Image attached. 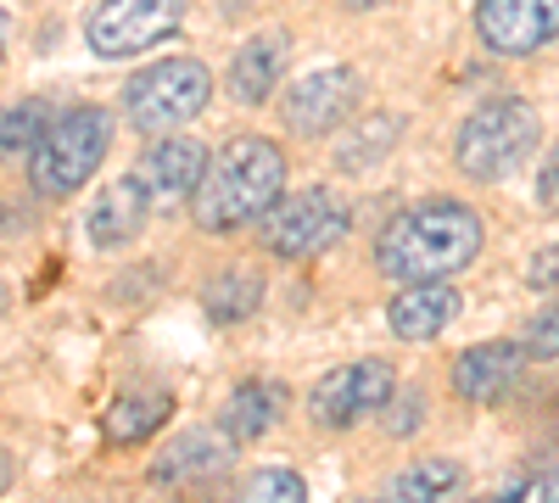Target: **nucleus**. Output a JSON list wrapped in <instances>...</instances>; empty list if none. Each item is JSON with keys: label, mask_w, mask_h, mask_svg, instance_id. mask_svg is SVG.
<instances>
[{"label": "nucleus", "mask_w": 559, "mask_h": 503, "mask_svg": "<svg viewBox=\"0 0 559 503\" xmlns=\"http://www.w3.org/2000/svg\"><path fill=\"white\" fill-rule=\"evenodd\" d=\"M386 408H392V420H386V431L392 436H414L419 431V397H386Z\"/></svg>", "instance_id": "24"}, {"label": "nucleus", "mask_w": 559, "mask_h": 503, "mask_svg": "<svg viewBox=\"0 0 559 503\" xmlns=\"http://www.w3.org/2000/svg\"><path fill=\"white\" fill-rule=\"evenodd\" d=\"M241 503H308V481L297 470H286V465H269V470L247 476Z\"/></svg>", "instance_id": "23"}, {"label": "nucleus", "mask_w": 559, "mask_h": 503, "mask_svg": "<svg viewBox=\"0 0 559 503\" xmlns=\"http://www.w3.org/2000/svg\"><path fill=\"white\" fill-rule=\"evenodd\" d=\"M481 218L464 207V202H419V207H403L381 241H376V268L397 286H419V280H453L459 268H471L481 258Z\"/></svg>", "instance_id": "1"}, {"label": "nucleus", "mask_w": 559, "mask_h": 503, "mask_svg": "<svg viewBox=\"0 0 559 503\" xmlns=\"http://www.w3.org/2000/svg\"><path fill=\"white\" fill-rule=\"evenodd\" d=\"M179 23H185V0H102L84 17V39L96 57L118 62V57L163 45L168 34H179Z\"/></svg>", "instance_id": "7"}, {"label": "nucleus", "mask_w": 559, "mask_h": 503, "mask_svg": "<svg viewBox=\"0 0 559 503\" xmlns=\"http://www.w3.org/2000/svg\"><path fill=\"white\" fill-rule=\"evenodd\" d=\"M0 51H7V28H0Z\"/></svg>", "instance_id": "30"}, {"label": "nucleus", "mask_w": 559, "mask_h": 503, "mask_svg": "<svg viewBox=\"0 0 559 503\" xmlns=\"http://www.w3.org/2000/svg\"><path fill=\"white\" fill-rule=\"evenodd\" d=\"M213 101V73L197 62V57H168V62H152L140 68L129 84H123V112L140 134H179L191 118H202Z\"/></svg>", "instance_id": "5"}, {"label": "nucleus", "mask_w": 559, "mask_h": 503, "mask_svg": "<svg viewBox=\"0 0 559 503\" xmlns=\"http://www.w3.org/2000/svg\"><path fill=\"white\" fill-rule=\"evenodd\" d=\"M280 420H286V386H274V381H241L236 392H229V403H224L218 431L241 447V442L269 436Z\"/></svg>", "instance_id": "16"}, {"label": "nucleus", "mask_w": 559, "mask_h": 503, "mask_svg": "<svg viewBox=\"0 0 559 503\" xmlns=\"http://www.w3.org/2000/svg\"><path fill=\"white\" fill-rule=\"evenodd\" d=\"M532 352L554 358V313H543V325H532Z\"/></svg>", "instance_id": "25"}, {"label": "nucleus", "mask_w": 559, "mask_h": 503, "mask_svg": "<svg viewBox=\"0 0 559 503\" xmlns=\"http://www.w3.org/2000/svg\"><path fill=\"white\" fill-rule=\"evenodd\" d=\"M45 123H51V107L45 101H12L7 112H0V163L28 157L34 141L45 134Z\"/></svg>", "instance_id": "22"}, {"label": "nucleus", "mask_w": 559, "mask_h": 503, "mask_svg": "<svg viewBox=\"0 0 559 503\" xmlns=\"http://www.w3.org/2000/svg\"><path fill=\"white\" fill-rule=\"evenodd\" d=\"M543 207H554V163H543Z\"/></svg>", "instance_id": "27"}, {"label": "nucleus", "mask_w": 559, "mask_h": 503, "mask_svg": "<svg viewBox=\"0 0 559 503\" xmlns=\"http://www.w3.org/2000/svg\"><path fill=\"white\" fill-rule=\"evenodd\" d=\"M464 470L453 459H414L397 481H392V498L397 503H448L459 492Z\"/></svg>", "instance_id": "20"}, {"label": "nucleus", "mask_w": 559, "mask_h": 503, "mask_svg": "<svg viewBox=\"0 0 559 503\" xmlns=\"http://www.w3.org/2000/svg\"><path fill=\"white\" fill-rule=\"evenodd\" d=\"M107 146H112V118L102 107H68L62 118L45 123V134L34 141V152H28V185L39 196L62 202V196L90 185V173L102 168Z\"/></svg>", "instance_id": "4"}, {"label": "nucleus", "mask_w": 559, "mask_h": 503, "mask_svg": "<svg viewBox=\"0 0 559 503\" xmlns=\"http://www.w3.org/2000/svg\"><path fill=\"white\" fill-rule=\"evenodd\" d=\"M364 107V79L358 68L347 62H331V68H313L308 79H297L286 89V107H280V118H286L292 134H302V141H319V134L342 129L347 118H358Z\"/></svg>", "instance_id": "9"}, {"label": "nucleus", "mask_w": 559, "mask_h": 503, "mask_svg": "<svg viewBox=\"0 0 559 503\" xmlns=\"http://www.w3.org/2000/svg\"><path fill=\"white\" fill-rule=\"evenodd\" d=\"M280 73H286V34L263 28L236 51V62H229V96L247 101V107H263L274 96Z\"/></svg>", "instance_id": "15"}, {"label": "nucleus", "mask_w": 559, "mask_h": 503, "mask_svg": "<svg viewBox=\"0 0 559 503\" xmlns=\"http://www.w3.org/2000/svg\"><path fill=\"white\" fill-rule=\"evenodd\" d=\"M280 191H286V152L263 134H236L218 152H207L202 179L191 191V218L202 230L224 236L241 230V224H258Z\"/></svg>", "instance_id": "2"}, {"label": "nucleus", "mask_w": 559, "mask_h": 503, "mask_svg": "<svg viewBox=\"0 0 559 503\" xmlns=\"http://www.w3.org/2000/svg\"><path fill=\"white\" fill-rule=\"evenodd\" d=\"M397 134H403V123L392 118V112H358V129L342 141V152H336V163L347 168V173H364V168H376L392 146H397Z\"/></svg>", "instance_id": "19"}, {"label": "nucleus", "mask_w": 559, "mask_h": 503, "mask_svg": "<svg viewBox=\"0 0 559 503\" xmlns=\"http://www.w3.org/2000/svg\"><path fill=\"white\" fill-rule=\"evenodd\" d=\"M342 7H353V12H369V7H381V0H342Z\"/></svg>", "instance_id": "29"}, {"label": "nucleus", "mask_w": 559, "mask_h": 503, "mask_svg": "<svg viewBox=\"0 0 559 503\" xmlns=\"http://www.w3.org/2000/svg\"><path fill=\"white\" fill-rule=\"evenodd\" d=\"M392 319V336L397 342H431L442 336L453 319H459V291L448 280H419V286H403L386 308Z\"/></svg>", "instance_id": "13"}, {"label": "nucleus", "mask_w": 559, "mask_h": 503, "mask_svg": "<svg viewBox=\"0 0 559 503\" xmlns=\"http://www.w3.org/2000/svg\"><path fill=\"white\" fill-rule=\"evenodd\" d=\"M364 503H381V498H364Z\"/></svg>", "instance_id": "32"}, {"label": "nucleus", "mask_w": 559, "mask_h": 503, "mask_svg": "<svg viewBox=\"0 0 559 503\" xmlns=\"http://www.w3.org/2000/svg\"><path fill=\"white\" fill-rule=\"evenodd\" d=\"M146 196H140L134 179H118V185H107L96 202H90V218H84V236L90 247H102V252H118L129 241H140V230H146Z\"/></svg>", "instance_id": "14"}, {"label": "nucleus", "mask_w": 559, "mask_h": 503, "mask_svg": "<svg viewBox=\"0 0 559 503\" xmlns=\"http://www.w3.org/2000/svg\"><path fill=\"white\" fill-rule=\"evenodd\" d=\"M347 202L324 185H308V191H280L269 202V213L258 218V241L269 258H286V263H302V258H319L331 252L342 236H347Z\"/></svg>", "instance_id": "6"}, {"label": "nucleus", "mask_w": 559, "mask_h": 503, "mask_svg": "<svg viewBox=\"0 0 559 503\" xmlns=\"http://www.w3.org/2000/svg\"><path fill=\"white\" fill-rule=\"evenodd\" d=\"M476 34L498 57H532L559 34V0H476Z\"/></svg>", "instance_id": "11"}, {"label": "nucleus", "mask_w": 559, "mask_h": 503, "mask_svg": "<svg viewBox=\"0 0 559 503\" xmlns=\"http://www.w3.org/2000/svg\"><path fill=\"white\" fill-rule=\"evenodd\" d=\"M392 392H397L392 363L386 358H358V363H342V370L319 375V386L308 392V415L331 431H347L364 415H381Z\"/></svg>", "instance_id": "8"}, {"label": "nucleus", "mask_w": 559, "mask_h": 503, "mask_svg": "<svg viewBox=\"0 0 559 503\" xmlns=\"http://www.w3.org/2000/svg\"><path fill=\"white\" fill-rule=\"evenodd\" d=\"M229 459H236V442H229L218 426H202V431H185L179 442H168L157 453L152 476L157 481H202V476H218Z\"/></svg>", "instance_id": "17"}, {"label": "nucleus", "mask_w": 559, "mask_h": 503, "mask_svg": "<svg viewBox=\"0 0 559 503\" xmlns=\"http://www.w3.org/2000/svg\"><path fill=\"white\" fill-rule=\"evenodd\" d=\"M202 163H207L202 141H191V134H157V141L140 152L129 179L140 185L146 207H179V202H191L197 179H202Z\"/></svg>", "instance_id": "10"}, {"label": "nucleus", "mask_w": 559, "mask_h": 503, "mask_svg": "<svg viewBox=\"0 0 559 503\" xmlns=\"http://www.w3.org/2000/svg\"><path fill=\"white\" fill-rule=\"evenodd\" d=\"M0 308H7V291H0Z\"/></svg>", "instance_id": "31"}, {"label": "nucleus", "mask_w": 559, "mask_h": 503, "mask_svg": "<svg viewBox=\"0 0 559 503\" xmlns=\"http://www.w3.org/2000/svg\"><path fill=\"white\" fill-rule=\"evenodd\" d=\"M543 141V118L532 101L521 96H492L481 101L471 118L459 123L453 134V163L464 179H481V185H492V179H509L521 163H532Z\"/></svg>", "instance_id": "3"}, {"label": "nucleus", "mask_w": 559, "mask_h": 503, "mask_svg": "<svg viewBox=\"0 0 559 503\" xmlns=\"http://www.w3.org/2000/svg\"><path fill=\"white\" fill-rule=\"evenodd\" d=\"M168 415H174V397L157 392V386H140V392H129V397L112 403L107 436H112V442H140V436H152Z\"/></svg>", "instance_id": "18"}, {"label": "nucleus", "mask_w": 559, "mask_h": 503, "mask_svg": "<svg viewBox=\"0 0 559 503\" xmlns=\"http://www.w3.org/2000/svg\"><path fill=\"white\" fill-rule=\"evenodd\" d=\"M7 487H12V459L0 453V492H7Z\"/></svg>", "instance_id": "28"}, {"label": "nucleus", "mask_w": 559, "mask_h": 503, "mask_svg": "<svg viewBox=\"0 0 559 503\" xmlns=\"http://www.w3.org/2000/svg\"><path fill=\"white\" fill-rule=\"evenodd\" d=\"M498 503H509V498H498Z\"/></svg>", "instance_id": "33"}, {"label": "nucleus", "mask_w": 559, "mask_h": 503, "mask_svg": "<svg viewBox=\"0 0 559 503\" xmlns=\"http://www.w3.org/2000/svg\"><path fill=\"white\" fill-rule=\"evenodd\" d=\"M532 280H543V291L554 286V252H543V263L532 268Z\"/></svg>", "instance_id": "26"}, {"label": "nucleus", "mask_w": 559, "mask_h": 503, "mask_svg": "<svg viewBox=\"0 0 559 503\" xmlns=\"http://www.w3.org/2000/svg\"><path fill=\"white\" fill-rule=\"evenodd\" d=\"M202 302H207V313H213V319L236 325V319H252V313H258V302H263V280H258V274H247V268L213 274L207 291H202Z\"/></svg>", "instance_id": "21"}, {"label": "nucleus", "mask_w": 559, "mask_h": 503, "mask_svg": "<svg viewBox=\"0 0 559 503\" xmlns=\"http://www.w3.org/2000/svg\"><path fill=\"white\" fill-rule=\"evenodd\" d=\"M521 375H526V347L521 342H476L453 358V392L464 403H498Z\"/></svg>", "instance_id": "12"}]
</instances>
